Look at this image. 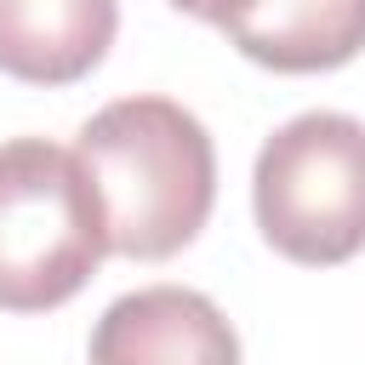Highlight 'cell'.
Segmentation results:
<instances>
[{
	"instance_id": "1",
	"label": "cell",
	"mask_w": 365,
	"mask_h": 365,
	"mask_svg": "<svg viewBox=\"0 0 365 365\" xmlns=\"http://www.w3.org/2000/svg\"><path fill=\"white\" fill-rule=\"evenodd\" d=\"M74 154L97 188L108 251L160 262L205 228L217 200V154L182 103L120 97L80 125Z\"/></svg>"
},
{
	"instance_id": "2",
	"label": "cell",
	"mask_w": 365,
	"mask_h": 365,
	"mask_svg": "<svg viewBox=\"0 0 365 365\" xmlns=\"http://www.w3.org/2000/svg\"><path fill=\"white\" fill-rule=\"evenodd\" d=\"M103 257L108 222L80 154L46 137L0 143V308H57Z\"/></svg>"
},
{
	"instance_id": "3",
	"label": "cell",
	"mask_w": 365,
	"mask_h": 365,
	"mask_svg": "<svg viewBox=\"0 0 365 365\" xmlns=\"http://www.w3.org/2000/svg\"><path fill=\"white\" fill-rule=\"evenodd\" d=\"M262 240L308 268L365 251V125L336 108L285 120L251 171Z\"/></svg>"
},
{
	"instance_id": "4",
	"label": "cell",
	"mask_w": 365,
	"mask_h": 365,
	"mask_svg": "<svg viewBox=\"0 0 365 365\" xmlns=\"http://www.w3.org/2000/svg\"><path fill=\"white\" fill-rule=\"evenodd\" d=\"M91 365H240V336L205 291L143 285L91 325Z\"/></svg>"
},
{
	"instance_id": "5",
	"label": "cell",
	"mask_w": 365,
	"mask_h": 365,
	"mask_svg": "<svg viewBox=\"0 0 365 365\" xmlns=\"http://www.w3.org/2000/svg\"><path fill=\"white\" fill-rule=\"evenodd\" d=\"M120 0H0V68L29 86H68L103 63Z\"/></svg>"
},
{
	"instance_id": "6",
	"label": "cell",
	"mask_w": 365,
	"mask_h": 365,
	"mask_svg": "<svg viewBox=\"0 0 365 365\" xmlns=\"http://www.w3.org/2000/svg\"><path fill=\"white\" fill-rule=\"evenodd\" d=\"M222 34L262 68L319 74L365 51V0H251Z\"/></svg>"
},
{
	"instance_id": "7",
	"label": "cell",
	"mask_w": 365,
	"mask_h": 365,
	"mask_svg": "<svg viewBox=\"0 0 365 365\" xmlns=\"http://www.w3.org/2000/svg\"><path fill=\"white\" fill-rule=\"evenodd\" d=\"M171 6H177V11H188V17H205V23H217V29H222V23H228L240 6H251V0H171Z\"/></svg>"
}]
</instances>
